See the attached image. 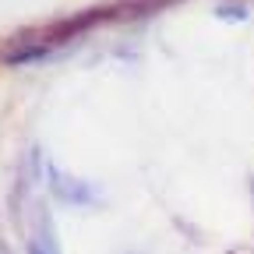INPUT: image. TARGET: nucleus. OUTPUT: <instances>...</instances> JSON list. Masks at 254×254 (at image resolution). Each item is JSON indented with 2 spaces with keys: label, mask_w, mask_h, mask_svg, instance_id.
<instances>
[{
  "label": "nucleus",
  "mask_w": 254,
  "mask_h": 254,
  "mask_svg": "<svg viewBox=\"0 0 254 254\" xmlns=\"http://www.w3.org/2000/svg\"><path fill=\"white\" fill-rule=\"evenodd\" d=\"M53 190L60 198H67V201H88V190L81 187V180H67V177H60V173H53Z\"/></svg>",
  "instance_id": "nucleus-1"
},
{
  "label": "nucleus",
  "mask_w": 254,
  "mask_h": 254,
  "mask_svg": "<svg viewBox=\"0 0 254 254\" xmlns=\"http://www.w3.org/2000/svg\"><path fill=\"white\" fill-rule=\"evenodd\" d=\"M222 18H240V21H244L247 11H244V7H222Z\"/></svg>",
  "instance_id": "nucleus-2"
},
{
  "label": "nucleus",
  "mask_w": 254,
  "mask_h": 254,
  "mask_svg": "<svg viewBox=\"0 0 254 254\" xmlns=\"http://www.w3.org/2000/svg\"><path fill=\"white\" fill-rule=\"evenodd\" d=\"M28 254H46V251H43L39 244H32V251H28Z\"/></svg>",
  "instance_id": "nucleus-3"
}]
</instances>
